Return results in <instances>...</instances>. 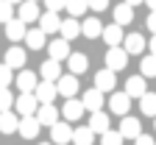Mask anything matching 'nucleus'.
Here are the masks:
<instances>
[{"instance_id": "nucleus-1", "label": "nucleus", "mask_w": 156, "mask_h": 145, "mask_svg": "<svg viewBox=\"0 0 156 145\" xmlns=\"http://www.w3.org/2000/svg\"><path fill=\"white\" fill-rule=\"evenodd\" d=\"M14 106H17V114L20 117H34L39 112V98L34 92H20L17 100H14Z\"/></svg>"}, {"instance_id": "nucleus-2", "label": "nucleus", "mask_w": 156, "mask_h": 145, "mask_svg": "<svg viewBox=\"0 0 156 145\" xmlns=\"http://www.w3.org/2000/svg\"><path fill=\"white\" fill-rule=\"evenodd\" d=\"M126 64H128V50H126L123 45H120V48H109V50H106V67H109V70L117 73V70H123Z\"/></svg>"}, {"instance_id": "nucleus-3", "label": "nucleus", "mask_w": 156, "mask_h": 145, "mask_svg": "<svg viewBox=\"0 0 156 145\" xmlns=\"http://www.w3.org/2000/svg\"><path fill=\"white\" fill-rule=\"evenodd\" d=\"M114 84H117L114 70L103 67V70H98V73H95V89H101L103 95H106V92H112V89H114Z\"/></svg>"}, {"instance_id": "nucleus-4", "label": "nucleus", "mask_w": 156, "mask_h": 145, "mask_svg": "<svg viewBox=\"0 0 156 145\" xmlns=\"http://www.w3.org/2000/svg\"><path fill=\"white\" fill-rule=\"evenodd\" d=\"M117 131H120L126 140H136V137L142 134V123L136 120V117H131V114H126V117L120 120V129H117Z\"/></svg>"}, {"instance_id": "nucleus-5", "label": "nucleus", "mask_w": 156, "mask_h": 145, "mask_svg": "<svg viewBox=\"0 0 156 145\" xmlns=\"http://www.w3.org/2000/svg\"><path fill=\"white\" fill-rule=\"evenodd\" d=\"M73 134H75V129H70L67 123H56L50 129V142L53 145H67V142H73Z\"/></svg>"}, {"instance_id": "nucleus-6", "label": "nucleus", "mask_w": 156, "mask_h": 145, "mask_svg": "<svg viewBox=\"0 0 156 145\" xmlns=\"http://www.w3.org/2000/svg\"><path fill=\"white\" fill-rule=\"evenodd\" d=\"M81 100H84L87 112L92 114V112H101V109H103V100H106V95H103L101 89H95V87H92V89H87V92H84V98H81Z\"/></svg>"}, {"instance_id": "nucleus-7", "label": "nucleus", "mask_w": 156, "mask_h": 145, "mask_svg": "<svg viewBox=\"0 0 156 145\" xmlns=\"http://www.w3.org/2000/svg\"><path fill=\"white\" fill-rule=\"evenodd\" d=\"M48 53H50V59H56V61H62V59H70V56H73V50H70V42H67L64 36L53 39V42L48 45Z\"/></svg>"}, {"instance_id": "nucleus-8", "label": "nucleus", "mask_w": 156, "mask_h": 145, "mask_svg": "<svg viewBox=\"0 0 156 145\" xmlns=\"http://www.w3.org/2000/svg\"><path fill=\"white\" fill-rule=\"evenodd\" d=\"M56 89H58V95H64V98H75V92H78V78L73 73H64L62 78L56 81Z\"/></svg>"}, {"instance_id": "nucleus-9", "label": "nucleus", "mask_w": 156, "mask_h": 145, "mask_svg": "<svg viewBox=\"0 0 156 145\" xmlns=\"http://www.w3.org/2000/svg\"><path fill=\"white\" fill-rule=\"evenodd\" d=\"M84 112H87V106H84V100H75V98H67V103L62 106V114L70 120V123H75V120H81L84 117Z\"/></svg>"}, {"instance_id": "nucleus-10", "label": "nucleus", "mask_w": 156, "mask_h": 145, "mask_svg": "<svg viewBox=\"0 0 156 145\" xmlns=\"http://www.w3.org/2000/svg\"><path fill=\"white\" fill-rule=\"evenodd\" d=\"M14 81H17V89L20 92H36V87H39V78L31 70H20V75Z\"/></svg>"}, {"instance_id": "nucleus-11", "label": "nucleus", "mask_w": 156, "mask_h": 145, "mask_svg": "<svg viewBox=\"0 0 156 145\" xmlns=\"http://www.w3.org/2000/svg\"><path fill=\"white\" fill-rule=\"evenodd\" d=\"M128 106H131V95L128 92H114L112 98H109V109L114 112V114H128Z\"/></svg>"}, {"instance_id": "nucleus-12", "label": "nucleus", "mask_w": 156, "mask_h": 145, "mask_svg": "<svg viewBox=\"0 0 156 145\" xmlns=\"http://www.w3.org/2000/svg\"><path fill=\"white\" fill-rule=\"evenodd\" d=\"M103 39H106V45H109V48H120V45L126 42V34H123V25H117V23L106 25V28H103Z\"/></svg>"}, {"instance_id": "nucleus-13", "label": "nucleus", "mask_w": 156, "mask_h": 145, "mask_svg": "<svg viewBox=\"0 0 156 145\" xmlns=\"http://www.w3.org/2000/svg\"><path fill=\"white\" fill-rule=\"evenodd\" d=\"M6 36L11 39L14 45H17L20 39H25V36H28V25H25V23H23L20 17H14L11 23H6Z\"/></svg>"}, {"instance_id": "nucleus-14", "label": "nucleus", "mask_w": 156, "mask_h": 145, "mask_svg": "<svg viewBox=\"0 0 156 145\" xmlns=\"http://www.w3.org/2000/svg\"><path fill=\"white\" fill-rule=\"evenodd\" d=\"M17 17L23 20V23H36L39 20V3H34V0H25V3H20L17 6Z\"/></svg>"}, {"instance_id": "nucleus-15", "label": "nucleus", "mask_w": 156, "mask_h": 145, "mask_svg": "<svg viewBox=\"0 0 156 145\" xmlns=\"http://www.w3.org/2000/svg\"><path fill=\"white\" fill-rule=\"evenodd\" d=\"M36 120L42 123V126H56L58 123V109L53 106V103H42V106H39V112H36Z\"/></svg>"}, {"instance_id": "nucleus-16", "label": "nucleus", "mask_w": 156, "mask_h": 145, "mask_svg": "<svg viewBox=\"0 0 156 145\" xmlns=\"http://www.w3.org/2000/svg\"><path fill=\"white\" fill-rule=\"evenodd\" d=\"M34 95L39 98V103H53V100H56V95H58L56 81H39V87H36V92H34Z\"/></svg>"}, {"instance_id": "nucleus-17", "label": "nucleus", "mask_w": 156, "mask_h": 145, "mask_svg": "<svg viewBox=\"0 0 156 145\" xmlns=\"http://www.w3.org/2000/svg\"><path fill=\"white\" fill-rule=\"evenodd\" d=\"M39 129H42V123L34 117H20V137H25V140H34L39 134Z\"/></svg>"}, {"instance_id": "nucleus-18", "label": "nucleus", "mask_w": 156, "mask_h": 145, "mask_svg": "<svg viewBox=\"0 0 156 145\" xmlns=\"http://www.w3.org/2000/svg\"><path fill=\"white\" fill-rule=\"evenodd\" d=\"M39 28H42L45 34H58L62 31V20H58L56 11H45L42 17H39Z\"/></svg>"}, {"instance_id": "nucleus-19", "label": "nucleus", "mask_w": 156, "mask_h": 145, "mask_svg": "<svg viewBox=\"0 0 156 145\" xmlns=\"http://www.w3.org/2000/svg\"><path fill=\"white\" fill-rule=\"evenodd\" d=\"M109 123H112L109 114L101 109V112H92V114H89V123H87V126H89L95 134H106V131H109Z\"/></svg>"}, {"instance_id": "nucleus-20", "label": "nucleus", "mask_w": 156, "mask_h": 145, "mask_svg": "<svg viewBox=\"0 0 156 145\" xmlns=\"http://www.w3.org/2000/svg\"><path fill=\"white\" fill-rule=\"evenodd\" d=\"M3 56H6V59H3V64H9L11 70L23 67V64H25V59H28V56H25V50H23V48H17V45H11Z\"/></svg>"}, {"instance_id": "nucleus-21", "label": "nucleus", "mask_w": 156, "mask_h": 145, "mask_svg": "<svg viewBox=\"0 0 156 145\" xmlns=\"http://www.w3.org/2000/svg\"><path fill=\"white\" fill-rule=\"evenodd\" d=\"M0 131L3 134H14V131H20V114L17 112H0Z\"/></svg>"}, {"instance_id": "nucleus-22", "label": "nucleus", "mask_w": 156, "mask_h": 145, "mask_svg": "<svg viewBox=\"0 0 156 145\" xmlns=\"http://www.w3.org/2000/svg\"><path fill=\"white\" fill-rule=\"evenodd\" d=\"M81 36H87V39H98V36H103V25H101V20H98V17H87L84 23H81Z\"/></svg>"}, {"instance_id": "nucleus-23", "label": "nucleus", "mask_w": 156, "mask_h": 145, "mask_svg": "<svg viewBox=\"0 0 156 145\" xmlns=\"http://www.w3.org/2000/svg\"><path fill=\"white\" fill-rule=\"evenodd\" d=\"M126 92L131 98H142L148 89H145V75H128L126 78Z\"/></svg>"}, {"instance_id": "nucleus-24", "label": "nucleus", "mask_w": 156, "mask_h": 145, "mask_svg": "<svg viewBox=\"0 0 156 145\" xmlns=\"http://www.w3.org/2000/svg\"><path fill=\"white\" fill-rule=\"evenodd\" d=\"M39 73H42V81H58V78H62V61L48 59L45 64L39 67Z\"/></svg>"}, {"instance_id": "nucleus-25", "label": "nucleus", "mask_w": 156, "mask_h": 145, "mask_svg": "<svg viewBox=\"0 0 156 145\" xmlns=\"http://www.w3.org/2000/svg\"><path fill=\"white\" fill-rule=\"evenodd\" d=\"M123 48L134 56V53H142L145 48H148V42H145V36L142 34H126V42H123Z\"/></svg>"}, {"instance_id": "nucleus-26", "label": "nucleus", "mask_w": 156, "mask_h": 145, "mask_svg": "<svg viewBox=\"0 0 156 145\" xmlns=\"http://www.w3.org/2000/svg\"><path fill=\"white\" fill-rule=\"evenodd\" d=\"M58 34H62L67 42H73L75 36H81V23H78L75 17H67V20H62V31Z\"/></svg>"}, {"instance_id": "nucleus-27", "label": "nucleus", "mask_w": 156, "mask_h": 145, "mask_svg": "<svg viewBox=\"0 0 156 145\" xmlns=\"http://www.w3.org/2000/svg\"><path fill=\"white\" fill-rule=\"evenodd\" d=\"M95 142V131L89 126H78L73 134V145H92Z\"/></svg>"}, {"instance_id": "nucleus-28", "label": "nucleus", "mask_w": 156, "mask_h": 145, "mask_svg": "<svg viewBox=\"0 0 156 145\" xmlns=\"http://www.w3.org/2000/svg\"><path fill=\"white\" fill-rule=\"evenodd\" d=\"M25 45H28L31 50H42V48H45V31H42V28H31L28 36H25Z\"/></svg>"}, {"instance_id": "nucleus-29", "label": "nucleus", "mask_w": 156, "mask_h": 145, "mask_svg": "<svg viewBox=\"0 0 156 145\" xmlns=\"http://www.w3.org/2000/svg\"><path fill=\"white\" fill-rule=\"evenodd\" d=\"M67 64H70V73H73V75H78V73H87L89 59H87L84 53H73V56L67 59Z\"/></svg>"}, {"instance_id": "nucleus-30", "label": "nucleus", "mask_w": 156, "mask_h": 145, "mask_svg": "<svg viewBox=\"0 0 156 145\" xmlns=\"http://www.w3.org/2000/svg\"><path fill=\"white\" fill-rule=\"evenodd\" d=\"M131 20H134V6L120 3V6L114 9V23H117V25H128Z\"/></svg>"}, {"instance_id": "nucleus-31", "label": "nucleus", "mask_w": 156, "mask_h": 145, "mask_svg": "<svg viewBox=\"0 0 156 145\" xmlns=\"http://www.w3.org/2000/svg\"><path fill=\"white\" fill-rule=\"evenodd\" d=\"M140 109H142V114L156 117V95H153V92H145V95L140 98Z\"/></svg>"}, {"instance_id": "nucleus-32", "label": "nucleus", "mask_w": 156, "mask_h": 145, "mask_svg": "<svg viewBox=\"0 0 156 145\" xmlns=\"http://www.w3.org/2000/svg\"><path fill=\"white\" fill-rule=\"evenodd\" d=\"M140 75H145V78H153L156 75V56H142V61H140Z\"/></svg>"}, {"instance_id": "nucleus-33", "label": "nucleus", "mask_w": 156, "mask_h": 145, "mask_svg": "<svg viewBox=\"0 0 156 145\" xmlns=\"http://www.w3.org/2000/svg\"><path fill=\"white\" fill-rule=\"evenodd\" d=\"M87 9H89V0H67V9H64V11H70V17L78 20Z\"/></svg>"}, {"instance_id": "nucleus-34", "label": "nucleus", "mask_w": 156, "mask_h": 145, "mask_svg": "<svg viewBox=\"0 0 156 145\" xmlns=\"http://www.w3.org/2000/svg\"><path fill=\"white\" fill-rule=\"evenodd\" d=\"M123 140H126V137H123L120 131H112V129H109L106 134H101V145H123Z\"/></svg>"}, {"instance_id": "nucleus-35", "label": "nucleus", "mask_w": 156, "mask_h": 145, "mask_svg": "<svg viewBox=\"0 0 156 145\" xmlns=\"http://www.w3.org/2000/svg\"><path fill=\"white\" fill-rule=\"evenodd\" d=\"M11 20H14V6L9 3V0H0V23H11Z\"/></svg>"}, {"instance_id": "nucleus-36", "label": "nucleus", "mask_w": 156, "mask_h": 145, "mask_svg": "<svg viewBox=\"0 0 156 145\" xmlns=\"http://www.w3.org/2000/svg\"><path fill=\"white\" fill-rule=\"evenodd\" d=\"M14 100H17V98L11 95L9 87H6V89H0V112H9V109L14 106Z\"/></svg>"}, {"instance_id": "nucleus-37", "label": "nucleus", "mask_w": 156, "mask_h": 145, "mask_svg": "<svg viewBox=\"0 0 156 145\" xmlns=\"http://www.w3.org/2000/svg\"><path fill=\"white\" fill-rule=\"evenodd\" d=\"M14 70L9 67V64H0V89H6V87H11V81H14V75H11Z\"/></svg>"}, {"instance_id": "nucleus-38", "label": "nucleus", "mask_w": 156, "mask_h": 145, "mask_svg": "<svg viewBox=\"0 0 156 145\" xmlns=\"http://www.w3.org/2000/svg\"><path fill=\"white\" fill-rule=\"evenodd\" d=\"M45 9L48 11H62V9H67V0H45Z\"/></svg>"}, {"instance_id": "nucleus-39", "label": "nucleus", "mask_w": 156, "mask_h": 145, "mask_svg": "<svg viewBox=\"0 0 156 145\" xmlns=\"http://www.w3.org/2000/svg\"><path fill=\"white\" fill-rule=\"evenodd\" d=\"M89 9L92 11H106L109 9V0H89Z\"/></svg>"}, {"instance_id": "nucleus-40", "label": "nucleus", "mask_w": 156, "mask_h": 145, "mask_svg": "<svg viewBox=\"0 0 156 145\" xmlns=\"http://www.w3.org/2000/svg\"><path fill=\"white\" fill-rule=\"evenodd\" d=\"M134 142H136V145H156V140H153L151 134H140V137H136Z\"/></svg>"}, {"instance_id": "nucleus-41", "label": "nucleus", "mask_w": 156, "mask_h": 145, "mask_svg": "<svg viewBox=\"0 0 156 145\" xmlns=\"http://www.w3.org/2000/svg\"><path fill=\"white\" fill-rule=\"evenodd\" d=\"M148 28H151V34H156V11L148 14Z\"/></svg>"}, {"instance_id": "nucleus-42", "label": "nucleus", "mask_w": 156, "mask_h": 145, "mask_svg": "<svg viewBox=\"0 0 156 145\" xmlns=\"http://www.w3.org/2000/svg\"><path fill=\"white\" fill-rule=\"evenodd\" d=\"M151 56H156V34L151 36Z\"/></svg>"}, {"instance_id": "nucleus-43", "label": "nucleus", "mask_w": 156, "mask_h": 145, "mask_svg": "<svg viewBox=\"0 0 156 145\" xmlns=\"http://www.w3.org/2000/svg\"><path fill=\"white\" fill-rule=\"evenodd\" d=\"M145 6H148L151 11H156V0H145Z\"/></svg>"}, {"instance_id": "nucleus-44", "label": "nucleus", "mask_w": 156, "mask_h": 145, "mask_svg": "<svg viewBox=\"0 0 156 145\" xmlns=\"http://www.w3.org/2000/svg\"><path fill=\"white\" fill-rule=\"evenodd\" d=\"M128 6H140V3H145V0H126Z\"/></svg>"}, {"instance_id": "nucleus-45", "label": "nucleus", "mask_w": 156, "mask_h": 145, "mask_svg": "<svg viewBox=\"0 0 156 145\" xmlns=\"http://www.w3.org/2000/svg\"><path fill=\"white\" fill-rule=\"evenodd\" d=\"M9 3H11V6H20V3H25V0H9Z\"/></svg>"}, {"instance_id": "nucleus-46", "label": "nucleus", "mask_w": 156, "mask_h": 145, "mask_svg": "<svg viewBox=\"0 0 156 145\" xmlns=\"http://www.w3.org/2000/svg\"><path fill=\"white\" fill-rule=\"evenodd\" d=\"M39 145H53V142H39Z\"/></svg>"}, {"instance_id": "nucleus-47", "label": "nucleus", "mask_w": 156, "mask_h": 145, "mask_svg": "<svg viewBox=\"0 0 156 145\" xmlns=\"http://www.w3.org/2000/svg\"><path fill=\"white\" fill-rule=\"evenodd\" d=\"M153 126H156V117H153Z\"/></svg>"}, {"instance_id": "nucleus-48", "label": "nucleus", "mask_w": 156, "mask_h": 145, "mask_svg": "<svg viewBox=\"0 0 156 145\" xmlns=\"http://www.w3.org/2000/svg\"><path fill=\"white\" fill-rule=\"evenodd\" d=\"M34 3H39V0H34Z\"/></svg>"}]
</instances>
